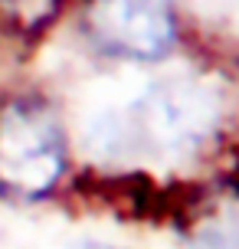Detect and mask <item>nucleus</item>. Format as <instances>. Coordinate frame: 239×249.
I'll list each match as a JSON object with an SVG mask.
<instances>
[{"instance_id":"nucleus-1","label":"nucleus","mask_w":239,"mask_h":249,"mask_svg":"<svg viewBox=\"0 0 239 249\" xmlns=\"http://www.w3.org/2000/svg\"><path fill=\"white\" fill-rule=\"evenodd\" d=\"M66 161V128L50 99L13 95L0 105V190L20 200L50 197Z\"/></svg>"},{"instance_id":"nucleus-3","label":"nucleus","mask_w":239,"mask_h":249,"mask_svg":"<svg viewBox=\"0 0 239 249\" xmlns=\"http://www.w3.org/2000/svg\"><path fill=\"white\" fill-rule=\"evenodd\" d=\"M66 0H0V23L20 39H39Z\"/></svg>"},{"instance_id":"nucleus-2","label":"nucleus","mask_w":239,"mask_h":249,"mask_svg":"<svg viewBox=\"0 0 239 249\" xmlns=\"http://www.w3.org/2000/svg\"><path fill=\"white\" fill-rule=\"evenodd\" d=\"M82 30L105 56L161 62L180 39L174 0H85Z\"/></svg>"}]
</instances>
